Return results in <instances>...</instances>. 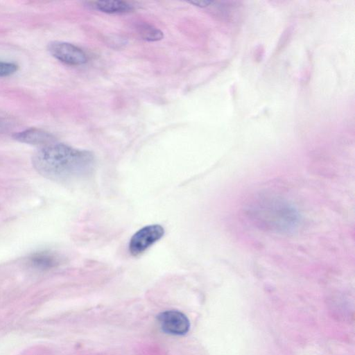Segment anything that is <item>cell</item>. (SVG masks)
I'll use <instances>...</instances> for the list:
<instances>
[{
    "mask_svg": "<svg viewBox=\"0 0 355 355\" xmlns=\"http://www.w3.org/2000/svg\"><path fill=\"white\" fill-rule=\"evenodd\" d=\"M15 139L31 144L46 146L53 144L54 138L50 133L37 128H29L15 133L13 135Z\"/></svg>",
    "mask_w": 355,
    "mask_h": 355,
    "instance_id": "8992f818",
    "label": "cell"
},
{
    "mask_svg": "<svg viewBox=\"0 0 355 355\" xmlns=\"http://www.w3.org/2000/svg\"><path fill=\"white\" fill-rule=\"evenodd\" d=\"M246 214L257 226L281 233L294 230L300 218L292 205L276 197L255 200L246 208Z\"/></svg>",
    "mask_w": 355,
    "mask_h": 355,
    "instance_id": "7a4b0ae2",
    "label": "cell"
},
{
    "mask_svg": "<svg viewBox=\"0 0 355 355\" xmlns=\"http://www.w3.org/2000/svg\"><path fill=\"white\" fill-rule=\"evenodd\" d=\"M161 329L165 333L182 336L189 330L190 323L187 317L179 311L170 310L157 315Z\"/></svg>",
    "mask_w": 355,
    "mask_h": 355,
    "instance_id": "5b68a950",
    "label": "cell"
},
{
    "mask_svg": "<svg viewBox=\"0 0 355 355\" xmlns=\"http://www.w3.org/2000/svg\"><path fill=\"white\" fill-rule=\"evenodd\" d=\"M96 9L105 13L119 14L128 12L133 6L124 1H97L94 2Z\"/></svg>",
    "mask_w": 355,
    "mask_h": 355,
    "instance_id": "ba28073f",
    "label": "cell"
},
{
    "mask_svg": "<svg viewBox=\"0 0 355 355\" xmlns=\"http://www.w3.org/2000/svg\"><path fill=\"white\" fill-rule=\"evenodd\" d=\"M29 263L36 269L48 270L60 263V257L56 253L51 251H40L30 257Z\"/></svg>",
    "mask_w": 355,
    "mask_h": 355,
    "instance_id": "52a82bcc",
    "label": "cell"
},
{
    "mask_svg": "<svg viewBox=\"0 0 355 355\" xmlns=\"http://www.w3.org/2000/svg\"><path fill=\"white\" fill-rule=\"evenodd\" d=\"M164 234V229L160 225L145 226L132 236L129 243V251L132 256L144 253L150 246L159 241Z\"/></svg>",
    "mask_w": 355,
    "mask_h": 355,
    "instance_id": "3957f363",
    "label": "cell"
},
{
    "mask_svg": "<svg viewBox=\"0 0 355 355\" xmlns=\"http://www.w3.org/2000/svg\"><path fill=\"white\" fill-rule=\"evenodd\" d=\"M17 66L9 62L0 61V77L10 76L16 72Z\"/></svg>",
    "mask_w": 355,
    "mask_h": 355,
    "instance_id": "30bf717a",
    "label": "cell"
},
{
    "mask_svg": "<svg viewBox=\"0 0 355 355\" xmlns=\"http://www.w3.org/2000/svg\"><path fill=\"white\" fill-rule=\"evenodd\" d=\"M33 164L47 178L69 180L90 174L94 167L95 159L90 151L64 144H51L34 154Z\"/></svg>",
    "mask_w": 355,
    "mask_h": 355,
    "instance_id": "6da1fadb",
    "label": "cell"
},
{
    "mask_svg": "<svg viewBox=\"0 0 355 355\" xmlns=\"http://www.w3.org/2000/svg\"><path fill=\"white\" fill-rule=\"evenodd\" d=\"M191 4H193L196 6L199 7H205L211 3L210 1H191L189 2Z\"/></svg>",
    "mask_w": 355,
    "mask_h": 355,
    "instance_id": "8fae6325",
    "label": "cell"
},
{
    "mask_svg": "<svg viewBox=\"0 0 355 355\" xmlns=\"http://www.w3.org/2000/svg\"><path fill=\"white\" fill-rule=\"evenodd\" d=\"M48 50L55 58L69 65H82L87 61L86 53L80 48L68 42H52Z\"/></svg>",
    "mask_w": 355,
    "mask_h": 355,
    "instance_id": "277c9868",
    "label": "cell"
},
{
    "mask_svg": "<svg viewBox=\"0 0 355 355\" xmlns=\"http://www.w3.org/2000/svg\"><path fill=\"white\" fill-rule=\"evenodd\" d=\"M137 29L141 37L146 41H159L164 37V34L159 29L148 24H141Z\"/></svg>",
    "mask_w": 355,
    "mask_h": 355,
    "instance_id": "9c48e42d",
    "label": "cell"
}]
</instances>
